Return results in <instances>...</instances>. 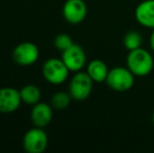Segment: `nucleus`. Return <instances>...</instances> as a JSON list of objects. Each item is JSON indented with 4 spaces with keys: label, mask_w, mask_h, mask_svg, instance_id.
<instances>
[{
    "label": "nucleus",
    "mask_w": 154,
    "mask_h": 153,
    "mask_svg": "<svg viewBox=\"0 0 154 153\" xmlns=\"http://www.w3.org/2000/svg\"><path fill=\"white\" fill-rule=\"evenodd\" d=\"M126 64L135 77H146L153 70V56L147 49L140 47L128 53Z\"/></svg>",
    "instance_id": "1"
},
{
    "label": "nucleus",
    "mask_w": 154,
    "mask_h": 153,
    "mask_svg": "<svg viewBox=\"0 0 154 153\" xmlns=\"http://www.w3.org/2000/svg\"><path fill=\"white\" fill-rule=\"evenodd\" d=\"M135 76L128 67L116 66L108 72L105 83L107 86L116 92H125L130 90L134 85Z\"/></svg>",
    "instance_id": "2"
},
{
    "label": "nucleus",
    "mask_w": 154,
    "mask_h": 153,
    "mask_svg": "<svg viewBox=\"0 0 154 153\" xmlns=\"http://www.w3.org/2000/svg\"><path fill=\"white\" fill-rule=\"evenodd\" d=\"M93 81L86 72H78L72 77L69 83V90L71 98L75 101H84L89 98L92 92Z\"/></svg>",
    "instance_id": "3"
},
{
    "label": "nucleus",
    "mask_w": 154,
    "mask_h": 153,
    "mask_svg": "<svg viewBox=\"0 0 154 153\" xmlns=\"http://www.w3.org/2000/svg\"><path fill=\"white\" fill-rule=\"evenodd\" d=\"M70 70L68 69L62 59L51 58L43 64V77L48 83L59 85L67 80Z\"/></svg>",
    "instance_id": "4"
},
{
    "label": "nucleus",
    "mask_w": 154,
    "mask_h": 153,
    "mask_svg": "<svg viewBox=\"0 0 154 153\" xmlns=\"http://www.w3.org/2000/svg\"><path fill=\"white\" fill-rule=\"evenodd\" d=\"M48 145V136L40 127L32 128L23 136V148L27 153H42Z\"/></svg>",
    "instance_id": "5"
},
{
    "label": "nucleus",
    "mask_w": 154,
    "mask_h": 153,
    "mask_svg": "<svg viewBox=\"0 0 154 153\" xmlns=\"http://www.w3.org/2000/svg\"><path fill=\"white\" fill-rule=\"evenodd\" d=\"M39 48L32 42H22L15 47L13 59L17 64L29 66L35 64L39 59Z\"/></svg>",
    "instance_id": "6"
},
{
    "label": "nucleus",
    "mask_w": 154,
    "mask_h": 153,
    "mask_svg": "<svg viewBox=\"0 0 154 153\" xmlns=\"http://www.w3.org/2000/svg\"><path fill=\"white\" fill-rule=\"evenodd\" d=\"M63 62L70 72H78L83 69L86 64V54L83 47L73 43L69 48L62 51Z\"/></svg>",
    "instance_id": "7"
},
{
    "label": "nucleus",
    "mask_w": 154,
    "mask_h": 153,
    "mask_svg": "<svg viewBox=\"0 0 154 153\" xmlns=\"http://www.w3.org/2000/svg\"><path fill=\"white\" fill-rule=\"evenodd\" d=\"M62 13L68 23L79 24L87 16V5L84 0H66Z\"/></svg>",
    "instance_id": "8"
},
{
    "label": "nucleus",
    "mask_w": 154,
    "mask_h": 153,
    "mask_svg": "<svg viewBox=\"0 0 154 153\" xmlns=\"http://www.w3.org/2000/svg\"><path fill=\"white\" fill-rule=\"evenodd\" d=\"M21 102L20 90L13 87L0 88V112L13 113L19 108Z\"/></svg>",
    "instance_id": "9"
},
{
    "label": "nucleus",
    "mask_w": 154,
    "mask_h": 153,
    "mask_svg": "<svg viewBox=\"0 0 154 153\" xmlns=\"http://www.w3.org/2000/svg\"><path fill=\"white\" fill-rule=\"evenodd\" d=\"M134 16L138 24L154 29V0H144L140 2L136 6Z\"/></svg>",
    "instance_id": "10"
},
{
    "label": "nucleus",
    "mask_w": 154,
    "mask_h": 153,
    "mask_svg": "<svg viewBox=\"0 0 154 153\" xmlns=\"http://www.w3.org/2000/svg\"><path fill=\"white\" fill-rule=\"evenodd\" d=\"M31 120L35 127L43 128L53 120V109L46 103H37L32 109Z\"/></svg>",
    "instance_id": "11"
},
{
    "label": "nucleus",
    "mask_w": 154,
    "mask_h": 153,
    "mask_svg": "<svg viewBox=\"0 0 154 153\" xmlns=\"http://www.w3.org/2000/svg\"><path fill=\"white\" fill-rule=\"evenodd\" d=\"M86 72L89 75L94 83H103L107 79L109 69L103 60L94 59L88 63Z\"/></svg>",
    "instance_id": "12"
},
{
    "label": "nucleus",
    "mask_w": 154,
    "mask_h": 153,
    "mask_svg": "<svg viewBox=\"0 0 154 153\" xmlns=\"http://www.w3.org/2000/svg\"><path fill=\"white\" fill-rule=\"evenodd\" d=\"M21 100L26 105H36L40 102L41 99V90L36 85H26L20 89Z\"/></svg>",
    "instance_id": "13"
},
{
    "label": "nucleus",
    "mask_w": 154,
    "mask_h": 153,
    "mask_svg": "<svg viewBox=\"0 0 154 153\" xmlns=\"http://www.w3.org/2000/svg\"><path fill=\"white\" fill-rule=\"evenodd\" d=\"M124 46L127 50H133V49L140 48L143 44V38L138 32L130 31L124 36Z\"/></svg>",
    "instance_id": "14"
},
{
    "label": "nucleus",
    "mask_w": 154,
    "mask_h": 153,
    "mask_svg": "<svg viewBox=\"0 0 154 153\" xmlns=\"http://www.w3.org/2000/svg\"><path fill=\"white\" fill-rule=\"evenodd\" d=\"M71 96L69 92H65V91H58L51 98V106L56 109H65L69 106L71 102Z\"/></svg>",
    "instance_id": "15"
},
{
    "label": "nucleus",
    "mask_w": 154,
    "mask_h": 153,
    "mask_svg": "<svg viewBox=\"0 0 154 153\" xmlns=\"http://www.w3.org/2000/svg\"><path fill=\"white\" fill-rule=\"evenodd\" d=\"M54 44H55L56 48L64 51L73 44V41L70 38V36L67 34H59L54 40Z\"/></svg>",
    "instance_id": "16"
},
{
    "label": "nucleus",
    "mask_w": 154,
    "mask_h": 153,
    "mask_svg": "<svg viewBox=\"0 0 154 153\" xmlns=\"http://www.w3.org/2000/svg\"><path fill=\"white\" fill-rule=\"evenodd\" d=\"M149 44H150V47L152 49V51L154 53V29H152V33L150 35V39H149Z\"/></svg>",
    "instance_id": "17"
},
{
    "label": "nucleus",
    "mask_w": 154,
    "mask_h": 153,
    "mask_svg": "<svg viewBox=\"0 0 154 153\" xmlns=\"http://www.w3.org/2000/svg\"><path fill=\"white\" fill-rule=\"evenodd\" d=\"M152 124H153V126H154V111H153V113H152Z\"/></svg>",
    "instance_id": "18"
}]
</instances>
